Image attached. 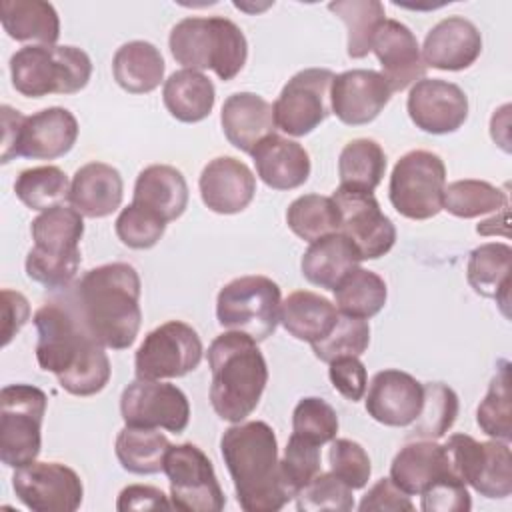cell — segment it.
<instances>
[{
    "label": "cell",
    "mask_w": 512,
    "mask_h": 512,
    "mask_svg": "<svg viewBox=\"0 0 512 512\" xmlns=\"http://www.w3.org/2000/svg\"><path fill=\"white\" fill-rule=\"evenodd\" d=\"M36 360L72 396L104 390L112 368L104 346L82 326L68 302H46L34 312Z\"/></svg>",
    "instance_id": "obj_1"
},
{
    "label": "cell",
    "mask_w": 512,
    "mask_h": 512,
    "mask_svg": "<svg viewBox=\"0 0 512 512\" xmlns=\"http://www.w3.org/2000/svg\"><path fill=\"white\" fill-rule=\"evenodd\" d=\"M140 276L128 262H110L88 270L68 298L82 326L104 346L126 350L140 324Z\"/></svg>",
    "instance_id": "obj_2"
},
{
    "label": "cell",
    "mask_w": 512,
    "mask_h": 512,
    "mask_svg": "<svg viewBox=\"0 0 512 512\" xmlns=\"http://www.w3.org/2000/svg\"><path fill=\"white\" fill-rule=\"evenodd\" d=\"M220 452L242 510L276 512L294 500L280 472L276 434L266 422L230 426L220 438Z\"/></svg>",
    "instance_id": "obj_3"
},
{
    "label": "cell",
    "mask_w": 512,
    "mask_h": 512,
    "mask_svg": "<svg viewBox=\"0 0 512 512\" xmlns=\"http://www.w3.org/2000/svg\"><path fill=\"white\" fill-rule=\"evenodd\" d=\"M208 366L214 412L232 424L246 420L256 410L268 382V366L256 340L226 330L208 346Z\"/></svg>",
    "instance_id": "obj_4"
},
{
    "label": "cell",
    "mask_w": 512,
    "mask_h": 512,
    "mask_svg": "<svg viewBox=\"0 0 512 512\" xmlns=\"http://www.w3.org/2000/svg\"><path fill=\"white\" fill-rule=\"evenodd\" d=\"M172 58L190 70H212L228 82L240 74L248 58V42L236 22L224 16L182 18L168 36Z\"/></svg>",
    "instance_id": "obj_5"
},
{
    "label": "cell",
    "mask_w": 512,
    "mask_h": 512,
    "mask_svg": "<svg viewBox=\"0 0 512 512\" xmlns=\"http://www.w3.org/2000/svg\"><path fill=\"white\" fill-rule=\"evenodd\" d=\"M84 216L72 206H54L40 212L30 234L34 246L28 250L24 268L26 276L50 290H62L78 274L82 256L80 240L84 236Z\"/></svg>",
    "instance_id": "obj_6"
},
{
    "label": "cell",
    "mask_w": 512,
    "mask_h": 512,
    "mask_svg": "<svg viewBox=\"0 0 512 512\" xmlns=\"http://www.w3.org/2000/svg\"><path fill=\"white\" fill-rule=\"evenodd\" d=\"M90 76V56L76 46H22L10 58L12 86L26 98L76 94Z\"/></svg>",
    "instance_id": "obj_7"
},
{
    "label": "cell",
    "mask_w": 512,
    "mask_h": 512,
    "mask_svg": "<svg viewBox=\"0 0 512 512\" xmlns=\"http://www.w3.org/2000/svg\"><path fill=\"white\" fill-rule=\"evenodd\" d=\"M280 286L262 274L224 284L216 298V318L224 330L242 332L256 342L274 334L280 322Z\"/></svg>",
    "instance_id": "obj_8"
},
{
    "label": "cell",
    "mask_w": 512,
    "mask_h": 512,
    "mask_svg": "<svg viewBox=\"0 0 512 512\" xmlns=\"http://www.w3.org/2000/svg\"><path fill=\"white\" fill-rule=\"evenodd\" d=\"M48 396L32 384L0 390V460L8 468L32 464L42 448V420Z\"/></svg>",
    "instance_id": "obj_9"
},
{
    "label": "cell",
    "mask_w": 512,
    "mask_h": 512,
    "mask_svg": "<svg viewBox=\"0 0 512 512\" xmlns=\"http://www.w3.org/2000/svg\"><path fill=\"white\" fill-rule=\"evenodd\" d=\"M444 186V160L430 150H410L392 168L390 204L408 220H428L442 210Z\"/></svg>",
    "instance_id": "obj_10"
},
{
    "label": "cell",
    "mask_w": 512,
    "mask_h": 512,
    "mask_svg": "<svg viewBox=\"0 0 512 512\" xmlns=\"http://www.w3.org/2000/svg\"><path fill=\"white\" fill-rule=\"evenodd\" d=\"M170 482V502L182 512H220L226 496L210 458L192 442L168 448L164 470Z\"/></svg>",
    "instance_id": "obj_11"
},
{
    "label": "cell",
    "mask_w": 512,
    "mask_h": 512,
    "mask_svg": "<svg viewBox=\"0 0 512 512\" xmlns=\"http://www.w3.org/2000/svg\"><path fill=\"white\" fill-rule=\"evenodd\" d=\"M202 354L198 332L182 320H168L150 330L138 346L134 356L136 378H182L198 368Z\"/></svg>",
    "instance_id": "obj_12"
},
{
    "label": "cell",
    "mask_w": 512,
    "mask_h": 512,
    "mask_svg": "<svg viewBox=\"0 0 512 512\" xmlns=\"http://www.w3.org/2000/svg\"><path fill=\"white\" fill-rule=\"evenodd\" d=\"M334 72L328 68H304L280 90L272 110L276 128L288 136H306L330 114V86Z\"/></svg>",
    "instance_id": "obj_13"
},
{
    "label": "cell",
    "mask_w": 512,
    "mask_h": 512,
    "mask_svg": "<svg viewBox=\"0 0 512 512\" xmlns=\"http://www.w3.org/2000/svg\"><path fill=\"white\" fill-rule=\"evenodd\" d=\"M120 414L126 426L164 428L180 434L190 420V402L174 384L136 378L122 390Z\"/></svg>",
    "instance_id": "obj_14"
},
{
    "label": "cell",
    "mask_w": 512,
    "mask_h": 512,
    "mask_svg": "<svg viewBox=\"0 0 512 512\" xmlns=\"http://www.w3.org/2000/svg\"><path fill=\"white\" fill-rule=\"evenodd\" d=\"M12 488L32 512H74L84 500L80 476L60 462H32L16 468Z\"/></svg>",
    "instance_id": "obj_15"
},
{
    "label": "cell",
    "mask_w": 512,
    "mask_h": 512,
    "mask_svg": "<svg viewBox=\"0 0 512 512\" xmlns=\"http://www.w3.org/2000/svg\"><path fill=\"white\" fill-rule=\"evenodd\" d=\"M332 200L340 212V232L354 242L362 260H378L392 250L396 228L374 194L338 186Z\"/></svg>",
    "instance_id": "obj_16"
},
{
    "label": "cell",
    "mask_w": 512,
    "mask_h": 512,
    "mask_svg": "<svg viewBox=\"0 0 512 512\" xmlns=\"http://www.w3.org/2000/svg\"><path fill=\"white\" fill-rule=\"evenodd\" d=\"M406 110L416 128L428 134L456 132L468 118L466 92L448 80L422 78L412 84Z\"/></svg>",
    "instance_id": "obj_17"
},
{
    "label": "cell",
    "mask_w": 512,
    "mask_h": 512,
    "mask_svg": "<svg viewBox=\"0 0 512 512\" xmlns=\"http://www.w3.org/2000/svg\"><path fill=\"white\" fill-rule=\"evenodd\" d=\"M392 90L376 70L354 68L334 74L330 110L342 124L362 126L372 122L390 102Z\"/></svg>",
    "instance_id": "obj_18"
},
{
    "label": "cell",
    "mask_w": 512,
    "mask_h": 512,
    "mask_svg": "<svg viewBox=\"0 0 512 512\" xmlns=\"http://www.w3.org/2000/svg\"><path fill=\"white\" fill-rule=\"evenodd\" d=\"M76 116L62 106H50L24 116L12 158L56 160L72 150L78 138Z\"/></svg>",
    "instance_id": "obj_19"
},
{
    "label": "cell",
    "mask_w": 512,
    "mask_h": 512,
    "mask_svg": "<svg viewBox=\"0 0 512 512\" xmlns=\"http://www.w3.org/2000/svg\"><path fill=\"white\" fill-rule=\"evenodd\" d=\"M422 400V382L408 372L388 368L372 376L366 394V412L384 426L402 428L418 418Z\"/></svg>",
    "instance_id": "obj_20"
},
{
    "label": "cell",
    "mask_w": 512,
    "mask_h": 512,
    "mask_svg": "<svg viewBox=\"0 0 512 512\" xmlns=\"http://www.w3.org/2000/svg\"><path fill=\"white\" fill-rule=\"evenodd\" d=\"M372 52L376 54L382 66L380 74L392 92H402L426 76L428 66L424 64L418 40L400 20H384L374 36Z\"/></svg>",
    "instance_id": "obj_21"
},
{
    "label": "cell",
    "mask_w": 512,
    "mask_h": 512,
    "mask_svg": "<svg viewBox=\"0 0 512 512\" xmlns=\"http://www.w3.org/2000/svg\"><path fill=\"white\" fill-rule=\"evenodd\" d=\"M202 202L216 214H238L256 194V176L234 156L210 160L198 178Z\"/></svg>",
    "instance_id": "obj_22"
},
{
    "label": "cell",
    "mask_w": 512,
    "mask_h": 512,
    "mask_svg": "<svg viewBox=\"0 0 512 512\" xmlns=\"http://www.w3.org/2000/svg\"><path fill=\"white\" fill-rule=\"evenodd\" d=\"M420 52L424 64L436 70H466L482 52V34L468 18L448 16L428 30Z\"/></svg>",
    "instance_id": "obj_23"
},
{
    "label": "cell",
    "mask_w": 512,
    "mask_h": 512,
    "mask_svg": "<svg viewBox=\"0 0 512 512\" xmlns=\"http://www.w3.org/2000/svg\"><path fill=\"white\" fill-rule=\"evenodd\" d=\"M256 174L272 190H294L310 176V156L302 144L270 134L250 152Z\"/></svg>",
    "instance_id": "obj_24"
},
{
    "label": "cell",
    "mask_w": 512,
    "mask_h": 512,
    "mask_svg": "<svg viewBox=\"0 0 512 512\" xmlns=\"http://www.w3.org/2000/svg\"><path fill=\"white\" fill-rule=\"evenodd\" d=\"M220 124L226 140L246 154L276 130L272 104L254 92L230 94L222 104Z\"/></svg>",
    "instance_id": "obj_25"
},
{
    "label": "cell",
    "mask_w": 512,
    "mask_h": 512,
    "mask_svg": "<svg viewBox=\"0 0 512 512\" xmlns=\"http://www.w3.org/2000/svg\"><path fill=\"white\" fill-rule=\"evenodd\" d=\"M122 196L120 172L106 162H88L74 172L68 202L84 218H106L120 208Z\"/></svg>",
    "instance_id": "obj_26"
},
{
    "label": "cell",
    "mask_w": 512,
    "mask_h": 512,
    "mask_svg": "<svg viewBox=\"0 0 512 512\" xmlns=\"http://www.w3.org/2000/svg\"><path fill=\"white\" fill-rule=\"evenodd\" d=\"M360 262L362 256L354 242L342 232H334L310 242L300 260V270L310 284L334 290L352 270L360 268Z\"/></svg>",
    "instance_id": "obj_27"
},
{
    "label": "cell",
    "mask_w": 512,
    "mask_h": 512,
    "mask_svg": "<svg viewBox=\"0 0 512 512\" xmlns=\"http://www.w3.org/2000/svg\"><path fill=\"white\" fill-rule=\"evenodd\" d=\"M448 474L452 472L444 448L436 440L420 438L404 444L390 464V480L408 496H420Z\"/></svg>",
    "instance_id": "obj_28"
},
{
    "label": "cell",
    "mask_w": 512,
    "mask_h": 512,
    "mask_svg": "<svg viewBox=\"0 0 512 512\" xmlns=\"http://www.w3.org/2000/svg\"><path fill=\"white\" fill-rule=\"evenodd\" d=\"M188 196L186 178L178 168L170 164H152L138 174L132 202L154 212L164 222H172L184 214Z\"/></svg>",
    "instance_id": "obj_29"
},
{
    "label": "cell",
    "mask_w": 512,
    "mask_h": 512,
    "mask_svg": "<svg viewBox=\"0 0 512 512\" xmlns=\"http://www.w3.org/2000/svg\"><path fill=\"white\" fill-rule=\"evenodd\" d=\"M510 268L512 248L506 242H486L474 248L466 264V280L470 288L500 304L504 316H508L510 304Z\"/></svg>",
    "instance_id": "obj_30"
},
{
    "label": "cell",
    "mask_w": 512,
    "mask_h": 512,
    "mask_svg": "<svg viewBox=\"0 0 512 512\" xmlns=\"http://www.w3.org/2000/svg\"><path fill=\"white\" fill-rule=\"evenodd\" d=\"M0 20L12 40L28 46H54L60 36L58 12L44 0H2Z\"/></svg>",
    "instance_id": "obj_31"
},
{
    "label": "cell",
    "mask_w": 512,
    "mask_h": 512,
    "mask_svg": "<svg viewBox=\"0 0 512 512\" xmlns=\"http://www.w3.org/2000/svg\"><path fill=\"white\" fill-rule=\"evenodd\" d=\"M338 308L326 296L310 290H296L280 306V322L296 340L314 344L330 334L338 320Z\"/></svg>",
    "instance_id": "obj_32"
},
{
    "label": "cell",
    "mask_w": 512,
    "mask_h": 512,
    "mask_svg": "<svg viewBox=\"0 0 512 512\" xmlns=\"http://www.w3.org/2000/svg\"><path fill=\"white\" fill-rule=\"evenodd\" d=\"M162 100L172 118L194 124L210 116L216 100V88L206 74L182 68L172 72L164 82Z\"/></svg>",
    "instance_id": "obj_33"
},
{
    "label": "cell",
    "mask_w": 512,
    "mask_h": 512,
    "mask_svg": "<svg viewBox=\"0 0 512 512\" xmlns=\"http://www.w3.org/2000/svg\"><path fill=\"white\" fill-rule=\"evenodd\" d=\"M116 84L130 94H148L164 80V58L160 50L146 40L122 44L112 58Z\"/></svg>",
    "instance_id": "obj_34"
},
{
    "label": "cell",
    "mask_w": 512,
    "mask_h": 512,
    "mask_svg": "<svg viewBox=\"0 0 512 512\" xmlns=\"http://www.w3.org/2000/svg\"><path fill=\"white\" fill-rule=\"evenodd\" d=\"M170 448L168 438L158 428L124 426L116 436V458L130 474H158L164 470V458Z\"/></svg>",
    "instance_id": "obj_35"
},
{
    "label": "cell",
    "mask_w": 512,
    "mask_h": 512,
    "mask_svg": "<svg viewBox=\"0 0 512 512\" xmlns=\"http://www.w3.org/2000/svg\"><path fill=\"white\" fill-rule=\"evenodd\" d=\"M386 172V154L372 138L350 140L338 156L340 188L374 192Z\"/></svg>",
    "instance_id": "obj_36"
},
{
    "label": "cell",
    "mask_w": 512,
    "mask_h": 512,
    "mask_svg": "<svg viewBox=\"0 0 512 512\" xmlns=\"http://www.w3.org/2000/svg\"><path fill=\"white\" fill-rule=\"evenodd\" d=\"M328 10L346 24V54L354 60L368 56V52H372L374 36L386 20L384 4L378 0H338L330 2Z\"/></svg>",
    "instance_id": "obj_37"
},
{
    "label": "cell",
    "mask_w": 512,
    "mask_h": 512,
    "mask_svg": "<svg viewBox=\"0 0 512 512\" xmlns=\"http://www.w3.org/2000/svg\"><path fill=\"white\" fill-rule=\"evenodd\" d=\"M332 292L340 314L362 320L376 316L388 298L384 278L366 268L352 270Z\"/></svg>",
    "instance_id": "obj_38"
},
{
    "label": "cell",
    "mask_w": 512,
    "mask_h": 512,
    "mask_svg": "<svg viewBox=\"0 0 512 512\" xmlns=\"http://www.w3.org/2000/svg\"><path fill=\"white\" fill-rule=\"evenodd\" d=\"M506 208L508 194L486 180L464 178L444 186L442 210L456 218L468 220L490 212H504Z\"/></svg>",
    "instance_id": "obj_39"
},
{
    "label": "cell",
    "mask_w": 512,
    "mask_h": 512,
    "mask_svg": "<svg viewBox=\"0 0 512 512\" xmlns=\"http://www.w3.org/2000/svg\"><path fill=\"white\" fill-rule=\"evenodd\" d=\"M286 224L298 238L314 242L322 236L340 232V212L332 196L304 194L290 202Z\"/></svg>",
    "instance_id": "obj_40"
},
{
    "label": "cell",
    "mask_w": 512,
    "mask_h": 512,
    "mask_svg": "<svg viewBox=\"0 0 512 512\" xmlns=\"http://www.w3.org/2000/svg\"><path fill=\"white\" fill-rule=\"evenodd\" d=\"M476 422L486 436L502 442L512 440V392L508 360L498 362L496 374L488 384L486 396L478 404Z\"/></svg>",
    "instance_id": "obj_41"
},
{
    "label": "cell",
    "mask_w": 512,
    "mask_h": 512,
    "mask_svg": "<svg viewBox=\"0 0 512 512\" xmlns=\"http://www.w3.org/2000/svg\"><path fill=\"white\" fill-rule=\"evenodd\" d=\"M14 192L24 206L44 212L68 200L70 182L66 172L58 166H34L18 174L14 182Z\"/></svg>",
    "instance_id": "obj_42"
},
{
    "label": "cell",
    "mask_w": 512,
    "mask_h": 512,
    "mask_svg": "<svg viewBox=\"0 0 512 512\" xmlns=\"http://www.w3.org/2000/svg\"><path fill=\"white\" fill-rule=\"evenodd\" d=\"M424 386V400L418 418L412 422L410 438L422 440H438L442 438L456 422L458 416V394L442 384V382H428Z\"/></svg>",
    "instance_id": "obj_43"
},
{
    "label": "cell",
    "mask_w": 512,
    "mask_h": 512,
    "mask_svg": "<svg viewBox=\"0 0 512 512\" xmlns=\"http://www.w3.org/2000/svg\"><path fill=\"white\" fill-rule=\"evenodd\" d=\"M370 344V324L362 318L338 314V320L328 336L312 344L318 360L330 364L342 356H362Z\"/></svg>",
    "instance_id": "obj_44"
},
{
    "label": "cell",
    "mask_w": 512,
    "mask_h": 512,
    "mask_svg": "<svg viewBox=\"0 0 512 512\" xmlns=\"http://www.w3.org/2000/svg\"><path fill=\"white\" fill-rule=\"evenodd\" d=\"M292 434L318 446L328 444L338 434V414L326 400L306 396L292 412Z\"/></svg>",
    "instance_id": "obj_45"
},
{
    "label": "cell",
    "mask_w": 512,
    "mask_h": 512,
    "mask_svg": "<svg viewBox=\"0 0 512 512\" xmlns=\"http://www.w3.org/2000/svg\"><path fill=\"white\" fill-rule=\"evenodd\" d=\"M296 508L300 512H348L354 508L352 488L332 472H318L296 494Z\"/></svg>",
    "instance_id": "obj_46"
},
{
    "label": "cell",
    "mask_w": 512,
    "mask_h": 512,
    "mask_svg": "<svg viewBox=\"0 0 512 512\" xmlns=\"http://www.w3.org/2000/svg\"><path fill=\"white\" fill-rule=\"evenodd\" d=\"M114 230L124 246L134 250H148L156 246L164 236L166 222L154 212L132 202L120 210L114 222Z\"/></svg>",
    "instance_id": "obj_47"
},
{
    "label": "cell",
    "mask_w": 512,
    "mask_h": 512,
    "mask_svg": "<svg viewBox=\"0 0 512 512\" xmlns=\"http://www.w3.org/2000/svg\"><path fill=\"white\" fill-rule=\"evenodd\" d=\"M482 470L474 482V490L490 500L508 498L512 494V458L508 442L488 440Z\"/></svg>",
    "instance_id": "obj_48"
},
{
    "label": "cell",
    "mask_w": 512,
    "mask_h": 512,
    "mask_svg": "<svg viewBox=\"0 0 512 512\" xmlns=\"http://www.w3.org/2000/svg\"><path fill=\"white\" fill-rule=\"evenodd\" d=\"M280 472L288 490L296 494L318 474L320 470V446L312 444L296 434L290 436L284 454L280 458Z\"/></svg>",
    "instance_id": "obj_49"
},
{
    "label": "cell",
    "mask_w": 512,
    "mask_h": 512,
    "mask_svg": "<svg viewBox=\"0 0 512 512\" xmlns=\"http://www.w3.org/2000/svg\"><path fill=\"white\" fill-rule=\"evenodd\" d=\"M328 462H330V472L338 476L344 484H348L352 490L364 488L370 480L372 466H370L368 452L362 448V444L354 440L334 438L330 442Z\"/></svg>",
    "instance_id": "obj_50"
},
{
    "label": "cell",
    "mask_w": 512,
    "mask_h": 512,
    "mask_svg": "<svg viewBox=\"0 0 512 512\" xmlns=\"http://www.w3.org/2000/svg\"><path fill=\"white\" fill-rule=\"evenodd\" d=\"M420 496H422L420 508L424 512H468L472 508V500L466 484L454 474L440 478L430 488H426Z\"/></svg>",
    "instance_id": "obj_51"
},
{
    "label": "cell",
    "mask_w": 512,
    "mask_h": 512,
    "mask_svg": "<svg viewBox=\"0 0 512 512\" xmlns=\"http://www.w3.org/2000/svg\"><path fill=\"white\" fill-rule=\"evenodd\" d=\"M328 378L334 390L350 402H358L366 394V366L358 356H342L328 364Z\"/></svg>",
    "instance_id": "obj_52"
},
{
    "label": "cell",
    "mask_w": 512,
    "mask_h": 512,
    "mask_svg": "<svg viewBox=\"0 0 512 512\" xmlns=\"http://www.w3.org/2000/svg\"><path fill=\"white\" fill-rule=\"evenodd\" d=\"M360 512H412L414 504L406 492H402L392 480L380 478L360 500L358 504Z\"/></svg>",
    "instance_id": "obj_53"
},
{
    "label": "cell",
    "mask_w": 512,
    "mask_h": 512,
    "mask_svg": "<svg viewBox=\"0 0 512 512\" xmlns=\"http://www.w3.org/2000/svg\"><path fill=\"white\" fill-rule=\"evenodd\" d=\"M172 510L170 498L156 486L146 484H130L120 490L116 500V510Z\"/></svg>",
    "instance_id": "obj_54"
},
{
    "label": "cell",
    "mask_w": 512,
    "mask_h": 512,
    "mask_svg": "<svg viewBox=\"0 0 512 512\" xmlns=\"http://www.w3.org/2000/svg\"><path fill=\"white\" fill-rule=\"evenodd\" d=\"M30 318V302L28 298L18 292L4 288L2 290V346H8L12 338L20 332V328Z\"/></svg>",
    "instance_id": "obj_55"
},
{
    "label": "cell",
    "mask_w": 512,
    "mask_h": 512,
    "mask_svg": "<svg viewBox=\"0 0 512 512\" xmlns=\"http://www.w3.org/2000/svg\"><path fill=\"white\" fill-rule=\"evenodd\" d=\"M22 120H24L22 112L14 110L8 104L2 106V156H0L2 164H8L12 160V150L18 140Z\"/></svg>",
    "instance_id": "obj_56"
}]
</instances>
